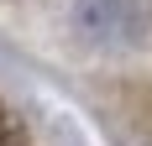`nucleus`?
Returning <instances> with one entry per match:
<instances>
[{
	"mask_svg": "<svg viewBox=\"0 0 152 146\" xmlns=\"http://www.w3.org/2000/svg\"><path fill=\"white\" fill-rule=\"evenodd\" d=\"M74 26L94 52H131L152 26L147 0H74Z\"/></svg>",
	"mask_w": 152,
	"mask_h": 146,
	"instance_id": "1",
	"label": "nucleus"
},
{
	"mask_svg": "<svg viewBox=\"0 0 152 146\" xmlns=\"http://www.w3.org/2000/svg\"><path fill=\"white\" fill-rule=\"evenodd\" d=\"M0 146H26V141H21V131L5 120V110H0Z\"/></svg>",
	"mask_w": 152,
	"mask_h": 146,
	"instance_id": "2",
	"label": "nucleus"
}]
</instances>
